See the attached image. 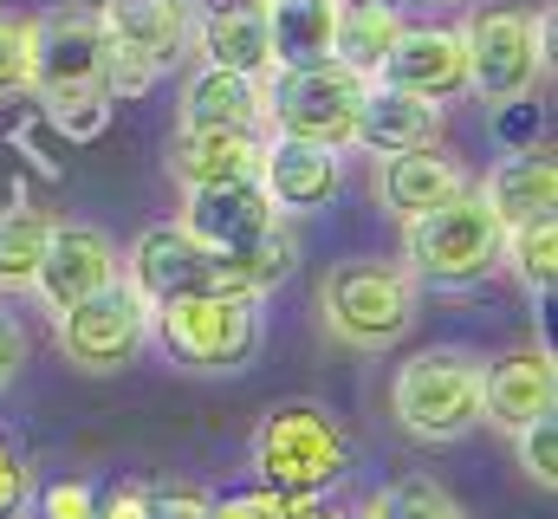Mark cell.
<instances>
[{"mask_svg": "<svg viewBox=\"0 0 558 519\" xmlns=\"http://www.w3.org/2000/svg\"><path fill=\"white\" fill-rule=\"evenodd\" d=\"M124 266H118V248L105 228H85V221H52L46 234V254H39V273H33V299L59 318L72 312L78 299H92L98 286H111Z\"/></svg>", "mask_w": 558, "mask_h": 519, "instance_id": "8fae6325", "label": "cell"}, {"mask_svg": "<svg viewBox=\"0 0 558 519\" xmlns=\"http://www.w3.org/2000/svg\"><path fill=\"white\" fill-rule=\"evenodd\" d=\"M500 260L520 273V286L526 292H553V279H558V221L553 215H533V221H513L507 228V241H500Z\"/></svg>", "mask_w": 558, "mask_h": 519, "instance_id": "4316f807", "label": "cell"}, {"mask_svg": "<svg viewBox=\"0 0 558 519\" xmlns=\"http://www.w3.org/2000/svg\"><path fill=\"white\" fill-rule=\"evenodd\" d=\"M357 514L364 519H468L461 500H454L435 474H397V481H384Z\"/></svg>", "mask_w": 558, "mask_h": 519, "instance_id": "484cf974", "label": "cell"}, {"mask_svg": "<svg viewBox=\"0 0 558 519\" xmlns=\"http://www.w3.org/2000/svg\"><path fill=\"white\" fill-rule=\"evenodd\" d=\"M175 221L208 254H234V248H247V241H260L274 228L279 208L260 182H215V189H182V215Z\"/></svg>", "mask_w": 558, "mask_h": 519, "instance_id": "5bb4252c", "label": "cell"}, {"mask_svg": "<svg viewBox=\"0 0 558 519\" xmlns=\"http://www.w3.org/2000/svg\"><path fill=\"white\" fill-rule=\"evenodd\" d=\"M331 20L338 0H267V39H274V72L331 59Z\"/></svg>", "mask_w": 558, "mask_h": 519, "instance_id": "cb8c5ba5", "label": "cell"}, {"mask_svg": "<svg viewBox=\"0 0 558 519\" xmlns=\"http://www.w3.org/2000/svg\"><path fill=\"white\" fill-rule=\"evenodd\" d=\"M39 519H98V487L92 481H52V487H39Z\"/></svg>", "mask_w": 558, "mask_h": 519, "instance_id": "1f68e13d", "label": "cell"}, {"mask_svg": "<svg viewBox=\"0 0 558 519\" xmlns=\"http://www.w3.org/2000/svg\"><path fill=\"white\" fill-rule=\"evenodd\" d=\"M377 79L397 85V92H416L428 105L461 98L468 92V39H461V26H403L397 46L384 52Z\"/></svg>", "mask_w": 558, "mask_h": 519, "instance_id": "4fadbf2b", "label": "cell"}, {"mask_svg": "<svg viewBox=\"0 0 558 519\" xmlns=\"http://www.w3.org/2000/svg\"><path fill=\"white\" fill-rule=\"evenodd\" d=\"M46 234H52V215L39 208H13L0 221V292H33V273H39V254H46Z\"/></svg>", "mask_w": 558, "mask_h": 519, "instance_id": "83f0119b", "label": "cell"}, {"mask_svg": "<svg viewBox=\"0 0 558 519\" xmlns=\"http://www.w3.org/2000/svg\"><path fill=\"white\" fill-rule=\"evenodd\" d=\"M513 442H520V468H526V481H533L539 494H553L558 487V422L553 415H533L526 429H513Z\"/></svg>", "mask_w": 558, "mask_h": 519, "instance_id": "f1b7e54d", "label": "cell"}, {"mask_svg": "<svg viewBox=\"0 0 558 519\" xmlns=\"http://www.w3.org/2000/svg\"><path fill=\"white\" fill-rule=\"evenodd\" d=\"M461 39H468V92H481V105H513V98H533V85L546 79L553 13L487 7L461 26Z\"/></svg>", "mask_w": 558, "mask_h": 519, "instance_id": "52a82bcc", "label": "cell"}, {"mask_svg": "<svg viewBox=\"0 0 558 519\" xmlns=\"http://www.w3.org/2000/svg\"><path fill=\"white\" fill-rule=\"evenodd\" d=\"M558 409V364L546 345H520L494 364H481V422L494 429H526L533 415Z\"/></svg>", "mask_w": 558, "mask_h": 519, "instance_id": "9a60e30c", "label": "cell"}, {"mask_svg": "<svg viewBox=\"0 0 558 519\" xmlns=\"http://www.w3.org/2000/svg\"><path fill=\"white\" fill-rule=\"evenodd\" d=\"M390 415L410 442H461L481 429V358L461 345H435L397 364L390 377Z\"/></svg>", "mask_w": 558, "mask_h": 519, "instance_id": "5b68a950", "label": "cell"}, {"mask_svg": "<svg viewBox=\"0 0 558 519\" xmlns=\"http://www.w3.org/2000/svg\"><path fill=\"white\" fill-rule=\"evenodd\" d=\"M189 52H202V65H221V72L274 79L267 0H215L208 13H195V39H189Z\"/></svg>", "mask_w": 558, "mask_h": 519, "instance_id": "2e32d148", "label": "cell"}, {"mask_svg": "<svg viewBox=\"0 0 558 519\" xmlns=\"http://www.w3.org/2000/svg\"><path fill=\"white\" fill-rule=\"evenodd\" d=\"M208 507L195 481H118L98 494V519H208Z\"/></svg>", "mask_w": 558, "mask_h": 519, "instance_id": "d4e9b609", "label": "cell"}, {"mask_svg": "<svg viewBox=\"0 0 558 519\" xmlns=\"http://www.w3.org/2000/svg\"><path fill=\"white\" fill-rule=\"evenodd\" d=\"M98 20L111 33V98H143L162 72L189 59L195 39V0H98Z\"/></svg>", "mask_w": 558, "mask_h": 519, "instance_id": "ba28073f", "label": "cell"}, {"mask_svg": "<svg viewBox=\"0 0 558 519\" xmlns=\"http://www.w3.org/2000/svg\"><path fill=\"white\" fill-rule=\"evenodd\" d=\"M487 195V208L513 228V221H533V215H553L558 208V162L546 149H513L507 162L487 169V182H474Z\"/></svg>", "mask_w": 558, "mask_h": 519, "instance_id": "7402d4cb", "label": "cell"}, {"mask_svg": "<svg viewBox=\"0 0 558 519\" xmlns=\"http://www.w3.org/2000/svg\"><path fill=\"white\" fill-rule=\"evenodd\" d=\"M441 111H448V105H428V98H416V92H397V85L371 79L364 98H357L351 149L403 156V149H422V143H441Z\"/></svg>", "mask_w": 558, "mask_h": 519, "instance_id": "e0dca14e", "label": "cell"}, {"mask_svg": "<svg viewBox=\"0 0 558 519\" xmlns=\"http://www.w3.org/2000/svg\"><path fill=\"white\" fill-rule=\"evenodd\" d=\"M305 519H364V514H357V507H318V500H312Z\"/></svg>", "mask_w": 558, "mask_h": 519, "instance_id": "8d00e7d4", "label": "cell"}, {"mask_svg": "<svg viewBox=\"0 0 558 519\" xmlns=\"http://www.w3.org/2000/svg\"><path fill=\"white\" fill-rule=\"evenodd\" d=\"M175 130H267V79L195 65L182 85Z\"/></svg>", "mask_w": 558, "mask_h": 519, "instance_id": "44dd1931", "label": "cell"}, {"mask_svg": "<svg viewBox=\"0 0 558 519\" xmlns=\"http://www.w3.org/2000/svg\"><path fill=\"white\" fill-rule=\"evenodd\" d=\"M13 208H26V169H20V149L0 143V221H7Z\"/></svg>", "mask_w": 558, "mask_h": 519, "instance_id": "836d02e7", "label": "cell"}, {"mask_svg": "<svg viewBox=\"0 0 558 519\" xmlns=\"http://www.w3.org/2000/svg\"><path fill=\"white\" fill-rule=\"evenodd\" d=\"M468 189H474L468 162L448 156L441 143H422V149H403V156H384V169H377V195H384V208H390L397 221L428 215V208H441V202H454V195H468Z\"/></svg>", "mask_w": 558, "mask_h": 519, "instance_id": "d6986e66", "label": "cell"}, {"mask_svg": "<svg viewBox=\"0 0 558 519\" xmlns=\"http://www.w3.org/2000/svg\"><path fill=\"white\" fill-rule=\"evenodd\" d=\"M267 130H175L169 143V176L182 189H215V182H260Z\"/></svg>", "mask_w": 558, "mask_h": 519, "instance_id": "ffe728a7", "label": "cell"}, {"mask_svg": "<svg viewBox=\"0 0 558 519\" xmlns=\"http://www.w3.org/2000/svg\"><path fill=\"white\" fill-rule=\"evenodd\" d=\"M416 305H422V279L403 260L351 254L318 279L325 331L338 345H351V351H390V345H403L416 331Z\"/></svg>", "mask_w": 558, "mask_h": 519, "instance_id": "6da1fadb", "label": "cell"}, {"mask_svg": "<svg viewBox=\"0 0 558 519\" xmlns=\"http://www.w3.org/2000/svg\"><path fill=\"white\" fill-rule=\"evenodd\" d=\"M20 364H26V325L13 312H0V389L20 377Z\"/></svg>", "mask_w": 558, "mask_h": 519, "instance_id": "e575fe53", "label": "cell"}, {"mask_svg": "<svg viewBox=\"0 0 558 519\" xmlns=\"http://www.w3.org/2000/svg\"><path fill=\"white\" fill-rule=\"evenodd\" d=\"M500 143H513V149H533V130H539V111H526V98H513V105H500Z\"/></svg>", "mask_w": 558, "mask_h": 519, "instance_id": "d590c367", "label": "cell"}, {"mask_svg": "<svg viewBox=\"0 0 558 519\" xmlns=\"http://www.w3.org/2000/svg\"><path fill=\"white\" fill-rule=\"evenodd\" d=\"M403 33V13L390 0H338V20H331V59L357 79H377L384 52L397 46Z\"/></svg>", "mask_w": 558, "mask_h": 519, "instance_id": "603a6c76", "label": "cell"}, {"mask_svg": "<svg viewBox=\"0 0 558 519\" xmlns=\"http://www.w3.org/2000/svg\"><path fill=\"white\" fill-rule=\"evenodd\" d=\"M26 500H33V468L0 442V519H13Z\"/></svg>", "mask_w": 558, "mask_h": 519, "instance_id": "d6a6232c", "label": "cell"}, {"mask_svg": "<svg viewBox=\"0 0 558 519\" xmlns=\"http://www.w3.org/2000/svg\"><path fill=\"white\" fill-rule=\"evenodd\" d=\"M247 468L274 494L318 500L325 487H338L351 474V435L338 429V415L325 402H286V409L260 415V429L247 442Z\"/></svg>", "mask_w": 558, "mask_h": 519, "instance_id": "7a4b0ae2", "label": "cell"}, {"mask_svg": "<svg viewBox=\"0 0 558 519\" xmlns=\"http://www.w3.org/2000/svg\"><path fill=\"white\" fill-rule=\"evenodd\" d=\"M344 162L325 143H299V136H274L267 130V156H260V189L274 195L279 215H312L338 195Z\"/></svg>", "mask_w": 558, "mask_h": 519, "instance_id": "ac0fdd59", "label": "cell"}, {"mask_svg": "<svg viewBox=\"0 0 558 519\" xmlns=\"http://www.w3.org/2000/svg\"><path fill=\"white\" fill-rule=\"evenodd\" d=\"M305 507L312 500H292V494H274V487H241V494H221L215 507H208V519H305Z\"/></svg>", "mask_w": 558, "mask_h": 519, "instance_id": "f546056e", "label": "cell"}, {"mask_svg": "<svg viewBox=\"0 0 558 519\" xmlns=\"http://www.w3.org/2000/svg\"><path fill=\"white\" fill-rule=\"evenodd\" d=\"M26 85H33V52H26V20H13V13H0V105H13V98H26Z\"/></svg>", "mask_w": 558, "mask_h": 519, "instance_id": "4dcf8cb0", "label": "cell"}, {"mask_svg": "<svg viewBox=\"0 0 558 519\" xmlns=\"http://www.w3.org/2000/svg\"><path fill=\"white\" fill-rule=\"evenodd\" d=\"M364 85L371 79L344 72L338 59L274 72L267 79V130L274 136H299V143H325V149H351V124H357Z\"/></svg>", "mask_w": 558, "mask_h": 519, "instance_id": "9c48e42d", "label": "cell"}, {"mask_svg": "<svg viewBox=\"0 0 558 519\" xmlns=\"http://www.w3.org/2000/svg\"><path fill=\"white\" fill-rule=\"evenodd\" d=\"M149 338L202 377H234L260 358V299L241 292H182L149 312Z\"/></svg>", "mask_w": 558, "mask_h": 519, "instance_id": "277c9868", "label": "cell"}, {"mask_svg": "<svg viewBox=\"0 0 558 519\" xmlns=\"http://www.w3.org/2000/svg\"><path fill=\"white\" fill-rule=\"evenodd\" d=\"M59 325V351L65 364H78L85 377H111V371H131L149 345V305L143 292L118 273L111 286H98L92 299H78L72 312L52 318Z\"/></svg>", "mask_w": 558, "mask_h": 519, "instance_id": "30bf717a", "label": "cell"}, {"mask_svg": "<svg viewBox=\"0 0 558 519\" xmlns=\"http://www.w3.org/2000/svg\"><path fill=\"white\" fill-rule=\"evenodd\" d=\"M124 279L143 292V305H169L182 292H221V273H215V254L202 241L182 234V221H156L143 228L137 248L124 254Z\"/></svg>", "mask_w": 558, "mask_h": 519, "instance_id": "7c38bea8", "label": "cell"}, {"mask_svg": "<svg viewBox=\"0 0 558 519\" xmlns=\"http://www.w3.org/2000/svg\"><path fill=\"white\" fill-rule=\"evenodd\" d=\"M26 52H33V98L46 111L65 105H118L111 98V33L98 7H46L26 20Z\"/></svg>", "mask_w": 558, "mask_h": 519, "instance_id": "3957f363", "label": "cell"}, {"mask_svg": "<svg viewBox=\"0 0 558 519\" xmlns=\"http://www.w3.org/2000/svg\"><path fill=\"white\" fill-rule=\"evenodd\" d=\"M500 241H507V221L487 208L481 189H468L403 221V266L428 286H474L500 266Z\"/></svg>", "mask_w": 558, "mask_h": 519, "instance_id": "8992f818", "label": "cell"}]
</instances>
